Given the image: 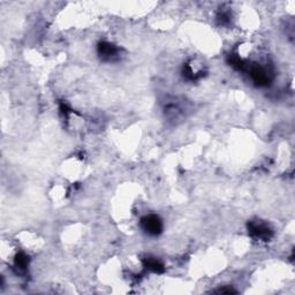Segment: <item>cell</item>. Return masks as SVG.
Wrapping results in <instances>:
<instances>
[{
  "mask_svg": "<svg viewBox=\"0 0 295 295\" xmlns=\"http://www.w3.org/2000/svg\"><path fill=\"white\" fill-rule=\"evenodd\" d=\"M248 232L254 239L269 241L273 236L272 228L262 220H251L248 223Z\"/></svg>",
  "mask_w": 295,
  "mask_h": 295,
  "instance_id": "1",
  "label": "cell"
},
{
  "mask_svg": "<svg viewBox=\"0 0 295 295\" xmlns=\"http://www.w3.org/2000/svg\"><path fill=\"white\" fill-rule=\"evenodd\" d=\"M141 227L149 235H159L163 231V221L156 214H148L141 219Z\"/></svg>",
  "mask_w": 295,
  "mask_h": 295,
  "instance_id": "2",
  "label": "cell"
},
{
  "mask_svg": "<svg viewBox=\"0 0 295 295\" xmlns=\"http://www.w3.org/2000/svg\"><path fill=\"white\" fill-rule=\"evenodd\" d=\"M250 78L257 87H268L270 85L271 79L269 72L262 66H251L249 71Z\"/></svg>",
  "mask_w": 295,
  "mask_h": 295,
  "instance_id": "3",
  "label": "cell"
},
{
  "mask_svg": "<svg viewBox=\"0 0 295 295\" xmlns=\"http://www.w3.org/2000/svg\"><path fill=\"white\" fill-rule=\"evenodd\" d=\"M119 50L115 45L111 44L108 42H103L98 44V54L103 60L111 61L113 60L114 58L118 57Z\"/></svg>",
  "mask_w": 295,
  "mask_h": 295,
  "instance_id": "4",
  "label": "cell"
},
{
  "mask_svg": "<svg viewBox=\"0 0 295 295\" xmlns=\"http://www.w3.org/2000/svg\"><path fill=\"white\" fill-rule=\"evenodd\" d=\"M143 264L145 268L149 269L150 271L156 272V273H162V272H164V270H165V269H164V265L154 257L145 258V260L143 261Z\"/></svg>",
  "mask_w": 295,
  "mask_h": 295,
  "instance_id": "5",
  "label": "cell"
},
{
  "mask_svg": "<svg viewBox=\"0 0 295 295\" xmlns=\"http://www.w3.org/2000/svg\"><path fill=\"white\" fill-rule=\"evenodd\" d=\"M29 264V257L24 253H19L15 256V260H14V267H15L16 270L20 272H24L27 270Z\"/></svg>",
  "mask_w": 295,
  "mask_h": 295,
  "instance_id": "6",
  "label": "cell"
},
{
  "mask_svg": "<svg viewBox=\"0 0 295 295\" xmlns=\"http://www.w3.org/2000/svg\"><path fill=\"white\" fill-rule=\"evenodd\" d=\"M217 293H219V294H235L236 291L233 290V289H229V287H228V289H226V287H223V289L218 290Z\"/></svg>",
  "mask_w": 295,
  "mask_h": 295,
  "instance_id": "7",
  "label": "cell"
}]
</instances>
